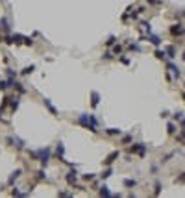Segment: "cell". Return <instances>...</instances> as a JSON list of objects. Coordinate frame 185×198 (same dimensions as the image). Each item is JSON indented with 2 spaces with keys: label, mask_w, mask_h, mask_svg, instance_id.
<instances>
[{
  "label": "cell",
  "mask_w": 185,
  "mask_h": 198,
  "mask_svg": "<svg viewBox=\"0 0 185 198\" xmlns=\"http://www.w3.org/2000/svg\"><path fill=\"white\" fill-rule=\"evenodd\" d=\"M156 56L159 57V59H163V57H165V52H161V50H157V52H156Z\"/></svg>",
  "instance_id": "obj_21"
},
{
  "label": "cell",
  "mask_w": 185,
  "mask_h": 198,
  "mask_svg": "<svg viewBox=\"0 0 185 198\" xmlns=\"http://www.w3.org/2000/svg\"><path fill=\"white\" fill-rule=\"evenodd\" d=\"M111 172H113V170H111V169H108L104 174H102V178H109V176H111Z\"/></svg>",
  "instance_id": "obj_19"
},
{
  "label": "cell",
  "mask_w": 185,
  "mask_h": 198,
  "mask_svg": "<svg viewBox=\"0 0 185 198\" xmlns=\"http://www.w3.org/2000/svg\"><path fill=\"white\" fill-rule=\"evenodd\" d=\"M108 133H109V135H117V133L120 135V130H117V128H109V130H108Z\"/></svg>",
  "instance_id": "obj_11"
},
{
  "label": "cell",
  "mask_w": 185,
  "mask_h": 198,
  "mask_svg": "<svg viewBox=\"0 0 185 198\" xmlns=\"http://www.w3.org/2000/svg\"><path fill=\"white\" fill-rule=\"evenodd\" d=\"M93 178H94V174H85V176H83V180H87V181H91V180H93Z\"/></svg>",
  "instance_id": "obj_22"
},
{
  "label": "cell",
  "mask_w": 185,
  "mask_h": 198,
  "mask_svg": "<svg viewBox=\"0 0 185 198\" xmlns=\"http://www.w3.org/2000/svg\"><path fill=\"white\" fill-rule=\"evenodd\" d=\"M168 54H170V57H174V54H176V50H174V48H168Z\"/></svg>",
  "instance_id": "obj_25"
},
{
  "label": "cell",
  "mask_w": 185,
  "mask_h": 198,
  "mask_svg": "<svg viewBox=\"0 0 185 198\" xmlns=\"http://www.w3.org/2000/svg\"><path fill=\"white\" fill-rule=\"evenodd\" d=\"M113 43H115V37H113V35H111V37H109V39H108V41H106V45H109V46H111V45H113Z\"/></svg>",
  "instance_id": "obj_20"
},
{
  "label": "cell",
  "mask_w": 185,
  "mask_h": 198,
  "mask_svg": "<svg viewBox=\"0 0 185 198\" xmlns=\"http://www.w3.org/2000/svg\"><path fill=\"white\" fill-rule=\"evenodd\" d=\"M98 100H100L98 93H93V107H96V106H98Z\"/></svg>",
  "instance_id": "obj_8"
},
{
  "label": "cell",
  "mask_w": 185,
  "mask_h": 198,
  "mask_svg": "<svg viewBox=\"0 0 185 198\" xmlns=\"http://www.w3.org/2000/svg\"><path fill=\"white\" fill-rule=\"evenodd\" d=\"M168 133H176V126L174 124H168Z\"/></svg>",
  "instance_id": "obj_17"
},
{
  "label": "cell",
  "mask_w": 185,
  "mask_h": 198,
  "mask_svg": "<svg viewBox=\"0 0 185 198\" xmlns=\"http://www.w3.org/2000/svg\"><path fill=\"white\" fill-rule=\"evenodd\" d=\"M100 195H102V196H109L111 193L108 191V187H106V185H102V187H100Z\"/></svg>",
  "instance_id": "obj_7"
},
{
  "label": "cell",
  "mask_w": 185,
  "mask_h": 198,
  "mask_svg": "<svg viewBox=\"0 0 185 198\" xmlns=\"http://www.w3.org/2000/svg\"><path fill=\"white\" fill-rule=\"evenodd\" d=\"M148 2H150V4H156V0H148Z\"/></svg>",
  "instance_id": "obj_27"
},
{
  "label": "cell",
  "mask_w": 185,
  "mask_h": 198,
  "mask_svg": "<svg viewBox=\"0 0 185 198\" xmlns=\"http://www.w3.org/2000/svg\"><path fill=\"white\" fill-rule=\"evenodd\" d=\"M168 69H170V71H172V72H174V74H176V76L180 78V71H178V69H176V67H174L172 63H168Z\"/></svg>",
  "instance_id": "obj_10"
},
{
  "label": "cell",
  "mask_w": 185,
  "mask_h": 198,
  "mask_svg": "<svg viewBox=\"0 0 185 198\" xmlns=\"http://www.w3.org/2000/svg\"><path fill=\"white\" fill-rule=\"evenodd\" d=\"M113 52H115V54H120V52H122V46H120V45H117L115 48H113Z\"/></svg>",
  "instance_id": "obj_18"
},
{
  "label": "cell",
  "mask_w": 185,
  "mask_h": 198,
  "mask_svg": "<svg viewBox=\"0 0 185 198\" xmlns=\"http://www.w3.org/2000/svg\"><path fill=\"white\" fill-rule=\"evenodd\" d=\"M0 24H2V26H0L2 30H9V26H7V21H6V19H2V21H0Z\"/></svg>",
  "instance_id": "obj_12"
},
{
  "label": "cell",
  "mask_w": 185,
  "mask_h": 198,
  "mask_svg": "<svg viewBox=\"0 0 185 198\" xmlns=\"http://www.w3.org/2000/svg\"><path fill=\"white\" fill-rule=\"evenodd\" d=\"M19 176H21V170H15V172H13V176H11V178H9V183H13V181H15V180H17V178H19Z\"/></svg>",
  "instance_id": "obj_9"
},
{
  "label": "cell",
  "mask_w": 185,
  "mask_h": 198,
  "mask_svg": "<svg viewBox=\"0 0 185 198\" xmlns=\"http://www.w3.org/2000/svg\"><path fill=\"white\" fill-rule=\"evenodd\" d=\"M45 104H46V106H48V109L52 111V113H56V109H54V106H52V104H50V100H45Z\"/></svg>",
  "instance_id": "obj_15"
},
{
  "label": "cell",
  "mask_w": 185,
  "mask_h": 198,
  "mask_svg": "<svg viewBox=\"0 0 185 198\" xmlns=\"http://www.w3.org/2000/svg\"><path fill=\"white\" fill-rule=\"evenodd\" d=\"M39 156H41V159H39V161H41L43 165H46V163H48V159H50V150H48V148L39 150Z\"/></svg>",
  "instance_id": "obj_1"
},
{
  "label": "cell",
  "mask_w": 185,
  "mask_h": 198,
  "mask_svg": "<svg viewBox=\"0 0 185 198\" xmlns=\"http://www.w3.org/2000/svg\"><path fill=\"white\" fill-rule=\"evenodd\" d=\"M130 152H139V154H143V152H144V145H135V146H132V148H130Z\"/></svg>",
  "instance_id": "obj_5"
},
{
  "label": "cell",
  "mask_w": 185,
  "mask_h": 198,
  "mask_svg": "<svg viewBox=\"0 0 185 198\" xmlns=\"http://www.w3.org/2000/svg\"><path fill=\"white\" fill-rule=\"evenodd\" d=\"M63 150L65 148H63V145L59 143V145H57V156H63Z\"/></svg>",
  "instance_id": "obj_16"
},
{
  "label": "cell",
  "mask_w": 185,
  "mask_h": 198,
  "mask_svg": "<svg viewBox=\"0 0 185 198\" xmlns=\"http://www.w3.org/2000/svg\"><path fill=\"white\" fill-rule=\"evenodd\" d=\"M117 157H119V152H113V154H111V156H108V159H106V161H104V163H106V165H111V163H113V161H115V159H117Z\"/></svg>",
  "instance_id": "obj_4"
},
{
  "label": "cell",
  "mask_w": 185,
  "mask_h": 198,
  "mask_svg": "<svg viewBox=\"0 0 185 198\" xmlns=\"http://www.w3.org/2000/svg\"><path fill=\"white\" fill-rule=\"evenodd\" d=\"M76 178H78V176H76V172H74V170H70V172L67 174V181H69L70 185H74V183H76Z\"/></svg>",
  "instance_id": "obj_2"
},
{
  "label": "cell",
  "mask_w": 185,
  "mask_h": 198,
  "mask_svg": "<svg viewBox=\"0 0 185 198\" xmlns=\"http://www.w3.org/2000/svg\"><path fill=\"white\" fill-rule=\"evenodd\" d=\"M170 32H172V35H180V33H183L182 24H174V26L170 28Z\"/></svg>",
  "instance_id": "obj_3"
},
{
  "label": "cell",
  "mask_w": 185,
  "mask_h": 198,
  "mask_svg": "<svg viewBox=\"0 0 185 198\" xmlns=\"http://www.w3.org/2000/svg\"><path fill=\"white\" fill-rule=\"evenodd\" d=\"M174 119H176V120H182V119H183V113H182V111H180V113H176Z\"/></svg>",
  "instance_id": "obj_23"
},
{
  "label": "cell",
  "mask_w": 185,
  "mask_h": 198,
  "mask_svg": "<svg viewBox=\"0 0 185 198\" xmlns=\"http://www.w3.org/2000/svg\"><path fill=\"white\" fill-rule=\"evenodd\" d=\"M33 69H35L33 65H30V67H26L24 71H22V74H30V72H33Z\"/></svg>",
  "instance_id": "obj_13"
},
{
  "label": "cell",
  "mask_w": 185,
  "mask_h": 198,
  "mask_svg": "<svg viewBox=\"0 0 185 198\" xmlns=\"http://www.w3.org/2000/svg\"><path fill=\"white\" fill-rule=\"evenodd\" d=\"M7 87V83H6V81H0V89H2V91H4V89H6Z\"/></svg>",
  "instance_id": "obj_24"
},
{
  "label": "cell",
  "mask_w": 185,
  "mask_h": 198,
  "mask_svg": "<svg viewBox=\"0 0 185 198\" xmlns=\"http://www.w3.org/2000/svg\"><path fill=\"white\" fill-rule=\"evenodd\" d=\"M124 185H126V187H135L137 181L135 180H124Z\"/></svg>",
  "instance_id": "obj_6"
},
{
  "label": "cell",
  "mask_w": 185,
  "mask_h": 198,
  "mask_svg": "<svg viewBox=\"0 0 185 198\" xmlns=\"http://www.w3.org/2000/svg\"><path fill=\"white\" fill-rule=\"evenodd\" d=\"M178 181H180V183H183V181H185V172H183V176H182V178H180V180H178Z\"/></svg>",
  "instance_id": "obj_26"
},
{
  "label": "cell",
  "mask_w": 185,
  "mask_h": 198,
  "mask_svg": "<svg viewBox=\"0 0 185 198\" xmlns=\"http://www.w3.org/2000/svg\"><path fill=\"white\" fill-rule=\"evenodd\" d=\"M150 41L154 43V45H159V43H161V41H159V37H157V35H150Z\"/></svg>",
  "instance_id": "obj_14"
},
{
  "label": "cell",
  "mask_w": 185,
  "mask_h": 198,
  "mask_svg": "<svg viewBox=\"0 0 185 198\" xmlns=\"http://www.w3.org/2000/svg\"><path fill=\"white\" fill-rule=\"evenodd\" d=\"M183 57H185V56H183Z\"/></svg>",
  "instance_id": "obj_28"
}]
</instances>
